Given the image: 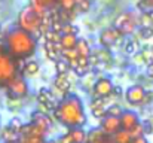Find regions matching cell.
<instances>
[{
    "mask_svg": "<svg viewBox=\"0 0 153 143\" xmlns=\"http://www.w3.org/2000/svg\"><path fill=\"white\" fill-rule=\"evenodd\" d=\"M55 119L71 128V127H83L86 124V115L83 109V103L77 95H67L59 103H56V107L53 110Z\"/></svg>",
    "mask_w": 153,
    "mask_h": 143,
    "instance_id": "obj_1",
    "label": "cell"
},
{
    "mask_svg": "<svg viewBox=\"0 0 153 143\" xmlns=\"http://www.w3.org/2000/svg\"><path fill=\"white\" fill-rule=\"evenodd\" d=\"M36 39L31 33L22 30L21 27L13 28L6 36L7 54L15 60H24L36 52Z\"/></svg>",
    "mask_w": 153,
    "mask_h": 143,
    "instance_id": "obj_2",
    "label": "cell"
},
{
    "mask_svg": "<svg viewBox=\"0 0 153 143\" xmlns=\"http://www.w3.org/2000/svg\"><path fill=\"white\" fill-rule=\"evenodd\" d=\"M42 24H43V16L31 4L22 7V10L18 15V27L31 33L33 36H42L43 34L42 33Z\"/></svg>",
    "mask_w": 153,
    "mask_h": 143,
    "instance_id": "obj_3",
    "label": "cell"
},
{
    "mask_svg": "<svg viewBox=\"0 0 153 143\" xmlns=\"http://www.w3.org/2000/svg\"><path fill=\"white\" fill-rule=\"evenodd\" d=\"M16 76V63L7 54H0V87H7V84Z\"/></svg>",
    "mask_w": 153,
    "mask_h": 143,
    "instance_id": "obj_4",
    "label": "cell"
},
{
    "mask_svg": "<svg viewBox=\"0 0 153 143\" xmlns=\"http://www.w3.org/2000/svg\"><path fill=\"white\" fill-rule=\"evenodd\" d=\"M113 24L117 30H120L122 34H131V33H134V30L137 27V21L132 16V13H129V12H123V13L117 15Z\"/></svg>",
    "mask_w": 153,
    "mask_h": 143,
    "instance_id": "obj_5",
    "label": "cell"
},
{
    "mask_svg": "<svg viewBox=\"0 0 153 143\" xmlns=\"http://www.w3.org/2000/svg\"><path fill=\"white\" fill-rule=\"evenodd\" d=\"M120 39H123V34L114 25L108 27V28H104L101 31V34H100V43L104 48H111L113 45H116Z\"/></svg>",
    "mask_w": 153,
    "mask_h": 143,
    "instance_id": "obj_6",
    "label": "cell"
},
{
    "mask_svg": "<svg viewBox=\"0 0 153 143\" xmlns=\"http://www.w3.org/2000/svg\"><path fill=\"white\" fill-rule=\"evenodd\" d=\"M113 91H114V87H113V82L108 78H100L94 84L95 98H108L113 94Z\"/></svg>",
    "mask_w": 153,
    "mask_h": 143,
    "instance_id": "obj_7",
    "label": "cell"
},
{
    "mask_svg": "<svg viewBox=\"0 0 153 143\" xmlns=\"http://www.w3.org/2000/svg\"><path fill=\"white\" fill-rule=\"evenodd\" d=\"M7 90L10 97H16V98H22L28 94V87L25 84V81L19 76H15L9 84H7Z\"/></svg>",
    "mask_w": 153,
    "mask_h": 143,
    "instance_id": "obj_8",
    "label": "cell"
},
{
    "mask_svg": "<svg viewBox=\"0 0 153 143\" xmlns=\"http://www.w3.org/2000/svg\"><path fill=\"white\" fill-rule=\"evenodd\" d=\"M146 95H147L146 94V90H144L141 85H132V87H129V88L126 90L125 98H126V101H128L129 104L135 106V104L143 103L144 98H146Z\"/></svg>",
    "mask_w": 153,
    "mask_h": 143,
    "instance_id": "obj_9",
    "label": "cell"
},
{
    "mask_svg": "<svg viewBox=\"0 0 153 143\" xmlns=\"http://www.w3.org/2000/svg\"><path fill=\"white\" fill-rule=\"evenodd\" d=\"M101 128L107 134H114L122 128V122H120V116H114V115H105L101 119Z\"/></svg>",
    "mask_w": 153,
    "mask_h": 143,
    "instance_id": "obj_10",
    "label": "cell"
},
{
    "mask_svg": "<svg viewBox=\"0 0 153 143\" xmlns=\"http://www.w3.org/2000/svg\"><path fill=\"white\" fill-rule=\"evenodd\" d=\"M56 1L58 0H31V6H34V9L42 16H46V15H49L55 10Z\"/></svg>",
    "mask_w": 153,
    "mask_h": 143,
    "instance_id": "obj_11",
    "label": "cell"
},
{
    "mask_svg": "<svg viewBox=\"0 0 153 143\" xmlns=\"http://www.w3.org/2000/svg\"><path fill=\"white\" fill-rule=\"evenodd\" d=\"M120 122H122V128L131 131L135 125L140 124V119H138V115L132 110H123L122 115H120Z\"/></svg>",
    "mask_w": 153,
    "mask_h": 143,
    "instance_id": "obj_12",
    "label": "cell"
},
{
    "mask_svg": "<svg viewBox=\"0 0 153 143\" xmlns=\"http://www.w3.org/2000/svg\"><path fill=\"white\" fill-rule=\"evenodd\" d=\"M31 122H34L36 125H39V127H42L43 130H49L52 125V119L51 116L48 115V113H45V112H42V110H37V112H34L33 115H31Z\"/></svg>",
    "mask_w": 153,
    "mask_h": 143,
    "instance_id": "obj_13",
    "label": "cell"
},
{
    "mask_svg": "<svg viewBox=\"0 0 153 143\" xmlns=\"http://www.w3.org/2000/svg\"><path fill=\"white\" fill-rule=\"evenodd\" d=\"M37 100H39V103H40V106L42 107H46L48 110H55V107H56V103H53V97H52V93L49 90H46V88H42L40 91H39V97H37Z\"/></svg>",
    "mask_w": 153,
    "mask_h": 143,
    "instance_id": "obj_14",
    "label": "cell"
},
{
    "mask_svg": "<svg viewBox=\"0 0 153 143\" xmlns=\"http://www.w3.org/2000/svg\"><path fill=\"white\" fill-rule=\"evenodd\" d=\"M61 58H64L65 61H68V64L71 66V69H74L77 66V61H79V52L76 48H68V49H62L61 51Z\"/></svg>",
    "mask_w": 153,
    "mask_h": 143,
    "instance_id": "obj_15",
    "label": "cell"
},
{
    "mask_svg": "<svg viewBox=\"0 0 153 143\" xmlns=\"http://www.w3.org/2000/svg\"><path fill=\"white\" fill-rule=\"evenodd\" d=\"M53 87H55L59 93L67 94V93H68V90H70V87H71L70 81L67 79V73H65V75L58 73V75H56V78L53 79Z\"/></svg>",
    "mask_w": 153,
    "mask_h": 143,
    "instance_id": "obj_16",
    "label": "cell"
},
{
    "mask_svg": "<svg viewBox=\"0 0 153 143\" xmlns=\"http://www.w3.org/2000/svg\"><path fill=\"white\" fill-rule=\"evenodd\" d=\"M19 134H28V136H40V137H45L46 130H43L42 127L36 125L34 122H30V124H27V125H25V124L22 125Z\"/></svg>",
    "mask_w": 153,
    "mask_h": 143,
    "instance_id": "obj_17",
    "label": "cell"
},
{
    "mask_svg": "<svg viewBox=\"0 0 153 143\" xmlns=\"http://www.w3.org/2000/svg\"><path fill=\"white\" fill-rule=\"evenodd\" d=\"M105 98H97L92 104H91V112L95 118H104L107 115V106L104 104Z\"/></svg>",
    "mask_w": 153,
    "mask_h": 143,
    "instance_id": "obj_18",
    "label": "cell"
},
{
    "mask_svg": "<svg viewBox=\"0 0 153 143\" xmlns=\"http://www.w3.org/2000/svg\"><path fill=\"white\" fill-rule=\"evenodd\" d=\"M89 67H91V60L89 57H79V61H77V66L73 69L74 73L77 76H85L88 72H89Z\"/></svg>",
    "mask_w": 153,
    "mask_h": 143,
    "instance_id": "obj_19",
    "label": "cell"
},
{
    "mask_svg": "<svg viewBox=\"0 0 153 143\" xmlns=\"http://www.w3.org/2000/svg\"><path fill=\"white\" fill-rule=\"evenodd\" d=\"M89 60H91V63H108L110 60H111V54H110V51H108V48H102V49H98V51H95L94 54H91V57H89Z\"/></svg>",
    "mask_w": 153,
    "mask_h": 143,
    "instance_id": "obj_20",
    "label": "cell"
},
{
    "mask_svg": "<svg viewBox=\"0 0 153 143\" xmlns=\"http://www.w3.org/2000/svg\"><path fill=\"white\" fill-rule=\"evenodd\" d=\"M68 133L73 139L74 143H86L88 142V134L85 133V130L82 127H71L68 128Z\"/></svg>",
    "mask_w": 153,
    "mask_h": 143,
    "instance_id": "obj_21",
    "label": "cell"
},
{
    "mask_svg": "<svg viewBox=\"0 0 153 143\" xmlns=\"http://www.w3.org/2000/svg\"><path fill=\"white\" fill-rule=\"evenodd\" d=\"M77 40H79L77 34L62 33V34H61V40H59V43H61L62 49H68V48H76V45H77Z\"/></svg>",
    "mask_w": 153,
    "mask_h": 143,
    "instance_id": "obj_22",
    "label": "cell"
},
{
    "mask_svg": "<svg viewBox=\"0 0 153 143\" xmlns=\"http://www.w3.org/2000/svg\"><path fill=\"white\" fill-rule=\"evenodd\" d=\"M39 70H40V66H39V63L34 61V60L27 61V63L24 64V67H22V73H24V76H28V78L36 76V75L39 73Z\"/></svg>",
    "mask_w": 153,
    "mask_h": 143,
    "instance_id": "obj_23",
    "label": "cell"
},
{
    "mask_svg": "<svg viewBox=\"0 0 153 143\" xmlns=\"http://www.w3.org/2000/svg\"><path fill=\"white\" fill-rule=\"evenodd\" d=\"M1 137H3L4 142H19L21 134H19V131H16V130H13L10 125H7V127L3 128Z\"/></svg>",
    "mask_w": 153,
    "mask_h": 143,
    "instance_id": "obj_24",
    "label": "cell"
},
{
    "mask_svg": "<svg viewBox=\"0 0 153 143\" xmlns=\"http://www.w3.org/2000/svg\"><path fill=\"white\" fill-rule=\"evenodd\" d=\"M105 131L102 128H94L88 134V143H97V142H105Z\"/></svg>",
    "mask_w": 153,
    "mask_h": 143,
    "instance_id": "obj_25",
    "label": "cell"
},
{
    "mask_svg": "<svg viewBox=\"0 0 153 143\" xmlns=\"http://www.w3.org/2000/svg\"><path fill=\"white\" fill-rule=\"evenodd\" d=\"M113 140H114V143H129L132 142V136H131V133L128 130L120 128L117 133L113 134Z\"/></svg>",
    "mask_w": 153,
    "mask_h": 143,
    "instance_id": "obj_26",
    "label": "cell"
},
{
    "mask_svg": "<svg viewBox=\"0 0 153 143\" xmlns=\"http://www.w3.org/2000/svg\"><path fill=\"white\" fill-rule=\"evenodd\" d=\"M76 49H77V52H79L80 57H91V54H92L89 43H88L85 39H79V40H77Z\"/></svg>",
    "mask_w": 153,
    "mask_h": 143,
    "instance_id": "obj_27",
    "label": "cell"
},
{
    "mask_svg": "<svg viewBox=\"0 0 153 143\" xmlns=\"http://www.w3.org/2000/svg\"><path fill=\"white\" fill-rule=\"evenodd\" d=\"M55 69H56L58 73L65 75V73H68V70L71 69V66H70L68 61H65L64 58H58V60L55 61Z\"/></svg>",
    "mask_w": 153,
    "mask_h": 143,
    "instance_id": "obj_28",
    "label": "cell"
},
{
    "mask_svg": "<svg viewBox=\"0 0 153 143\" xmlns=\"http://www.w3.org/2000/svg\"><path fill=\"white\" fill-rule=\"evenodd\" d=\"M59 6L64 12L67 13H71L74 10V7L77 6V1L76 0H59Z\"/></svg>",
    "mask_w": 153,
    "mask_h": 143,
    "instance_id": "obj_29",
    "label": "cell"
},
{
    "mask_svg": "<svg viewBox=\"0 0 153 143\" xmlns=\"http://www.w3.org/2000/svg\"><path fill=\"white\" fill-rule=\"evenodd\" d=\"M138 34H140L141 39H150V37H153V28L150 27V25H147V27H141L140 31H138Z\"/></svg>",
    "mask_w": 153,
    "mask_h": 143,
    "instance_id": "obj_30",
    "label": "cell"
},
{
    "mask_svg": "<svg viewBox=\"0 0 153 143\" xmlns=\"http://www.w3.org/2000/svg\"><path fill=\"white\" fill-rule=\"evenodd\" d=\"M122 107L119 106V104H110L108 107H107V113L108 115H114V116H120L122 115Z\"/></svg>",
    "mask_w": 153,
    "mask_h": 143,
    "instance_id": "obj_31",
    "label": "cell"
},
{
    "mask_svg": "<svg viewBox=\"0 0 153 143\" xmlns=\"http://www.w3.org/2000/svg\"><path fill=\"white\" fill-rule=\"evenodd\" d=\"M62 33H71V34H79V27H77V25H74V24L65 22V24H64V28H62Z\"/></svg>",
    "mask_w": 153,
    "mask_h": 143,
    "instance_id": "obj_32",
    "label": "cell"
},
{
    "mask_svg": "<svg viewBox=\"0 0 153 143\" xmlns=\"http://www.w3.org/2000/svg\"><path fill=\"white\" fill-rule=\"evenodd\" d=\"M137 49H138L137 40H129V42H126V45H125V52H126V54H134V52H137Z\"/></svg>",
    "mask_w": 153,
    "mask_h": 143,
    "instance_id": "obj_33",
    "label": "cell"
},
{
    "mask_svg": "<svg viewBox=\"0 0 153 143\" xmlns=\"http://www.w3.org/2000/svg\"><path fill=\"white\" fill-rule=\"evenodd\" d=\"M131 136H132V139L134 137H140V136H143V133H144V127H143V124H138V125H135L131 131Z\"/></svg>",
    "mask_w": 153,
    "mask_h": 143,
    "instance_id": "obj_34",
    "label": "cell"
},
{
    "mask_svg": "<svg viewBox=\"0 0 153 143\" xmlns=\"http://www.w3.org/2000/svg\"><path fill=\"white\" fill-rule=\"evenodd\" d=\"M77 7L80 12H88L89 7H91V0H80L77 1Z\"/></svg>",
    "mask_w": 153,
    "mask_h": 143,
    "instance_id": "obj_35",
    "label": "cell"
},
{
    "mask_svg": "<svg viewBox=\"0 0 153 143\" xmlns=\"http://www.w3.org/2000/svg\"><path fill=\"white\" fill-rule=\"evenodd\" d=\"M9 125L13 128V130H16V131H21V128H22V122H21V119L19 118H12V121L9 122Z\"/></svg>",
    "mask_w": 153,
    "mask_h": 143,
    "instance_id": "obj_36",
    "label": "cell"
},
{
    "mask_svg": "<svg viewBox=\"0 0 153 143\" xmlns=\"http://www.w3.org/2000/svg\"><path fill=\"white\" fill-rule=\"evenodd\" d=\"M58 143H74L73 142V139H71V136H70V133L67 131L65 134H62L59 139H58Z\"/></svg>",
    "mask_w": 153,
    "mask_h": 143,
    "instance_id": "obj_37",
    "label": "cell"
},
{
    "mask_svg": "<svg viewBox=\"0 0 153 143\" xmlns=\"http://www.w3.org/2000/svg\"><path fill=\"white\" fill-rule=\"evenodd\" d=\"M132 143H149V140L144 137V136H140V137H134Z\"/></svg>",
    "mask_w": 153,
    "mask_h": 143,
    "instance_id": "obj_38",
    "label": "cell"
},
{
    "mask_svg": "<svg viewBox=\"0 0 153 143\" xmlns=\"http://www.w3.org/2000/svg\"><path fill=\"white\" fill-rule=\"evenodd\" d=\"M147 75H149L150 78H153V61L147 66Z\"/></svg>",
    "mask_w": 153,
    "mask_h": 143,
    "instance_id": "obj_39",
    "label": "cell"
},
{
    "mask_svg": "<svg viewBox=\"0 0 153 143\" xmlns=\"http://www.w3.org/2000/svg\"><path fill=\"white\" fill-rule=\"evenodd\" d=\"M113 93H114V94H117V95H120V94H122V90H120V88H119V87H116V88H114V91H113Z\"/></svg>",
    "mask_w": 153,
    "mask_h": 143,
    "instance_id": "obj_40",
    "label": "cell"
},
{
    "mask_svg": "<svg viewBox=\"0 0 153 143\" xmlns=\"http://www.w3.org/2000/svg\"><path fill=\"white\" fill-rule=\"evenodd\" d=\"M150 58H152V61H153V48L150 49Z\"/></svg>",
    "mask_w": 153,
    "mask_h": 143,
    "instance_id": "obj_41",
    "label": "cell"
},
{
    "mask_svg": "<svg viewBox=\"0 0 153 143\" xmlns=\"http://www.w3.org/2000/svg\"><path fill=\"white\" fill-rule=\"evenodd\" d=\"M147 3H150V4H153V0H146Z\"/></svg>",
    "mask_w": 153,
    "mask_h": 143,
    "instance_id": "obj_42",
    "label": "cell"
},
{
    "mask_svg": "<svg viewBox=\"0 0 153 143\" xmlns=\"http://www.w3.org/2000/svg\"><path fill=\"white\" fill-rule=\"evenodd\" d=\"M46 143H58V142H55V140H51V142H46Z\"/></svg>",
    "mask_w": 153,
    "mask_h": 143,
    "instance_id": "obj_43",
    "label": "cell"
},
{
    "mask_svg": "<svg viewBox=\"0 0 153 143\" xmlns=\"http://www.w3.org/2000/svg\"><path fill=\"white\" fill-rule=\"evenodd\" d=\"M1 52H3V49H1V45H0V54H1Z\"/></svg>",
    "mask_w": 153,
    "mask_h": 143,
    "instance_id": "obj_44",
    "label": "cell"
},
{
    "mask_svg": "<svg viewBox=\"0 0 153 143\" xmlns=\"http://www.w3.org/2000/svg\"><path fill=\"white\" fill-rule=\"evenodd\" d=\"M6 143H19V142H6Z\"/></svg>",
    "mask_w": 153,
    "mask_h": 143,
    "instance_id": "obj_45",
    "label": "cell"
},
{
    "mask_svg": "<svg viewBox=\"0 0 153 143\" xmlns=\"http://www.w3.org/2000/svg\"><path fill=\"white\" fill-rule=\"evenodd\" d=\"M97 143H105V142H97Z\"/></svg>",
    "mask_w": 153,
    "mask_h": 143,
    "instance_id": "obj_46",
    "label": "cell"
},
{
    "mask_svg": "<svg viewBox=\"0 0 153 143\" xmlns=\"http://www.w3.org/2000/svg\"><path fill=\"white\" fill-rule=\"evenodd\" d=\"M0 33H1V28H0Z\"/></svg>",
    "mask_w": 153,
    "mask_h": 143,
    "instance_id": "obj_47",
    "label": "cell"
},
{
    "mask_svg": "<svg viewBox=\"0 0 153 143\" xmlns=\"http://www.w3.org/2000/svg\"><path fill=\"white\" fill-rule=\"evenodd\" d=\"M76 1H80V0H76Z\"/></svg>",
    "mask_w": 153,
    "mask_h": 143,
    "instance_id": "obj_48",
    "label": "cell"
},
{
    "mask_svg": "<svg viewBox=\"0 0 153 143\" xmlns=\"http://www.w3.org/2000/svg\"><path fill=\"white\" fill-rule=\"evenodd\" d=\"M129 143H132V142H129Z\"/></svg>",
    "mask_w": 153,
    "mask_h": 143,
    "instance_id": "obj_49",
    "label": "cell"
},
{
    "mask_svg": "<svg viewBox=\"0 0 153 143\" xmlns=\"http://www.w3.org/2000/svg\"><path fill=\"white\" fill-rule=\"evenodd\" d=\"M58 1H59V0H58Z\"/></svg>",
    "mask_w": 153,
    "mask_h": 143,
    "instance_id": "obj_50",
    "label": "cell"
}]
</instances>
